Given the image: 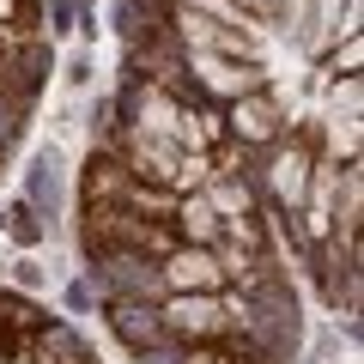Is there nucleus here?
<instances>
[{
	"label": "nucleus",
	"instance_id": "f257e3e1",
	"mask_svg": "<svg viewBox=\"0 0 364 364\" xmlns=\"http://www.w3.org/2000/svg\"><path fill=\"white\" fill-rule=\"evenodd\" d=\"M79 255L134 364H298V267L231 134L122 61L79 170Z\"/></svg>",
	"mask_w": 364,
	"mask_h": 364
},
{
	"label": "nucleus",
	"instance_id": "f03ea898",
	"mask_svg": "<svg viewBox=\"0 0 364 364\" xmlns=\"http://www.w3.org/2000/svg\"><path fill=\"white\" fill-rule=\"evenodd\" d=\"M358 18L364 0H122V61L231 134L334 316H358Z\"/></svg>",
	"mask_w": 364,
	"mask_h": 364
},
{
	"label": "nucleus",
	"instance_id": "7ed1b4c3",
	"mask_svg": "<svg viewBox=\"0 0 364 364\" xmlns=\"http://www.w3.org/2000/svg\"><path fill=\"white\" fill-rule=\"evenodd\" d=\"M49 67H55L49 6L43 0H0V170L13 164L18 140L37 122Z\"/></svg>",
	"mask_w": 364,
	"mask_h": 364
},
{
	"label": "nucleus",
	"instance_id": "20e7f679",
	"mask_svg": "<svg viewBox=\"0 0 364 364\" xmlns=\"http://www.w3.org/2000/svg\"><path fill=\"white\" fill-rule=\"evenodd\" d=\"M0 364H104L67 316L0 286Z\"/></svg>",
	"mask_w": 364,
	"mask_h": 364
}]
</instances>
